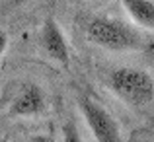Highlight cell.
Returning a JSON list of instances; mask_svg holds the SVG:
<instances>
[{
    "instance_id": "8992f818",
    "label": "cell",
    "mask_w": 154,
    "mask_h": 142,
    "mask_svg": "<svg viewBox=\"0 0 154 142\" xmlns=\"http://www.w3.org/2000/svg\"><path fill=\"white\" fill-rule=\"evenodd\" d=\"M129 20L144 29H154V0H121Z\"/></svg>"
},
{
    "instance_id": "52a82bcc",
    "label": "cell",
    "mask_w": 154,
    "mask_h": 142,
    "mask_svg": "<svg viewBox=\"0 0 154 142\" xmlns=\"http://www.w3.org/2000/svg\"><path fill=\"white\" fill-rule=\"evenodd\" d=\"M63 142H86V140L82 138L78 127L72 121H68V123L63 125Z\"/></svg>"
},
{
    "instance_id": "8fae6325",
    "label": "cell",
    "mask_w": 154,
    "mask_h": 142,
    "mask_svg": "<svg viewBox=\"0 0 154 142\" xmlns=\"http://www.w3.org/2000/svg\"><path fill=\"white\" fill-rule=\"evenodd\" d=\"M0 142H6V140H2V138H0Z\"/></svg>"
},
{
    "instance_id": "6da1fadb",
    "label": "cell",
    "mask_w": 154,
    "mask_h": 142,
    "mask_svg": "<svg viewBox=\"0 0 154 142\" xmlns=\"http://www.w3.org/2000/svg\"><path fill=\"white\" fill-rule=\"evenodd\" d=\"M86 37L107 51H135L143 47V37L133 26L107 16L92 18L86 26Z\"/></svg>"
},
{
    "instance_id": "3957f363",
    "label": "cell",
    "mask_w": 154,
    "mask_h": 142,
    "mask_svg": "<svg viewBox=\"0 0 154 142\" xmlns=\"http://www.w3.org/2000/svg\"><path fill=\"white\" fill-rule=\"evenodd\" d=\"M78 105L86 121V127L90 128L92 136L98 142H123L119 123L102 103H98L92 97H80Z\"/></svg>"
},
{
    "instance_id": "5b68a950",
    "label": "cell",
    "mask_w": 154,
    "mask_h": 142,
    "mask_svg": "<svg viewBox=\"0 0 154 142\" xmlns=\"http://www.w3.org/2000/svg\"><path fill=\"white\" fill-rule=\"evenodd\" d=\"M41 45L55 62H59L64 68L70 66V53H68L66 37L53 18H47L41 27Z\"/></svg>"
},
{
    "instance_id": "9c48e42d",
    "label": "cell",
    "mask_w": 154,
    "mask_h": 142,
    "mask_svg": "<svg viewBox=\"0 0 154 142\" xmlns=\"http://www.w3.org/2000/svg\"><path fill=\"white\" fill-rule=\"evenodd\" d=\"M6 47H8V35H6V31H0V59H2Z\"/></svg>"
},
{
    "instance_id": "30bf717a",
    "label": "cell",
    "mask_w": 154,
    "mask_h": 142,
    "mask_svg": "<svg viewBox=\"0 0 154 142\" xmlns=\"http://www.w3.org/2000/svg\"><path fill=\"white\" fill-rule=\"evenodd\" d=\"M23 2H27V0H16V4H23Z\"/></svg>"
},
{
    "instance_id": "277c9868",
    "label": "cell",
    "mask_w": 154,
    "mask_h": 142,
    "mask_svg": "<svg viewBox=\"0 0 154 142\" xmlns=\"http://www.w3.org/2000/svg\"><path fill=\"white\" fill-rule=\"evenodd\" d=\"M45 105H47V99L41 86L26 84L18 92V95L12 99L8 113L12 117H37L45 111Z\"/></svg>"
},
{
    "instance_id": "7a4b0ae2",
    "label": "cell",
    "mask_w": 154,
    "mask_h": 142,
    "mask_svg": "<svg viewBox=\"0 0 154 142\" xmlns=\"http://www.w3.org/2000/svg\"><path fill=\"white\" fill-rule=\"evenodd\" d=\"M109 90L127 105H146L154 99V78L148 70L119 66L109 74Z\"/></svg>"
},
{
    "instance_id": "ba28073f",
    "label": "cell",
    "mask_w": 154,
    "mask_h": 142,
    "mask_svg": "<svg viewBox=\"0 0 154 142\" xmlns=\"http://www.w3.org/2000/svg\"><path fill=\"white\" fill-rule=\"evenodd\" d=\"M29 142H55V138L51 134H35L29 138Z\"/></svg>"
}]
</instances>
